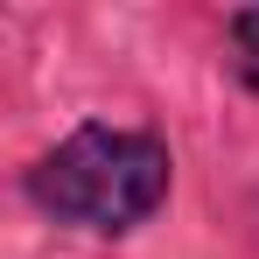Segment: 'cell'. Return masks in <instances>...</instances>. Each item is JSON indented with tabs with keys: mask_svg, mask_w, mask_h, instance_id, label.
<instances>
[{
	"mask_svg": "<svg viewBox=\"0 0 259 259\" xmlns=\"http://www.w3.org/2000/svg\"><path fill=\"white\" fill-rule=\"evenodd\" d=\"M28 196L84 231H133L168 196V147L126 126H77L28 168Z\"/></svg>",
	"mask_w": 259,
	"mask_h": 259,
	"instance_id": "cell-1",
	"label": "cell"
},
{
	"mask_svg": "<svg viewBox=\"0 0 259 259\" xmlns=\"http://www.w3.org/2000/svg\"><path fill=\"white\" fill-rule=\"evenodd\" d=\"M224 28H231V56H238V77L259 91V7H238V14H231Z\"/></svg>",
	"mask_w": 259,
	"mask_h": 259,
	"instance_id": "cell-2",
	"label": "cell"
}]
</instances>
